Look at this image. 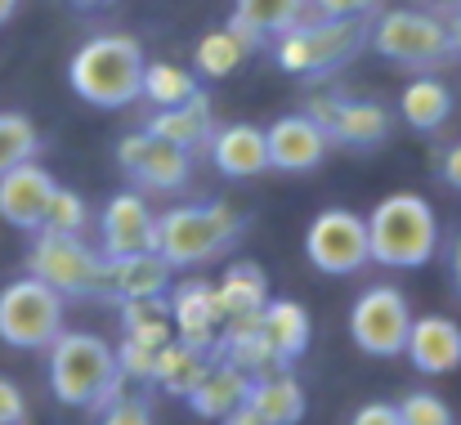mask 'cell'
<instances>
[{"instance_id":"1","label":"cell","mask_w":461,"mask_h":425,"mask_svg":"<svg viewBox=\"0 0 461 425\" xmlns=\"http://www.w3.org/2000/svg\"><path fill=\"white\" fill-rule=\"evenodd\" d=\"M363 220H367L372 265H385V269H421L435 260L444 242L439 215L421 193H390Z\"/></svg>"},{"instance_id":"2","label":"cell","mask_w":461,"mask_h":425,"mask_svg":"<svg viewBox=\"0 0 461 425\" xmlns=\"http://www.w3.org/2000/svg\"><path fill=\"white\" fill-rule=\"evenodd\" d=\"M117 349L95 331H59L50 345V390L68 408H104L122 394Z\"/></svg>"},{"instance_id":"3","label":"cell","mask_w":461,"mask_h":425,"mask_svg":"<svg viewBox=\"0 0 461 425\" xmlns=\"http://www.w3.org/2000/svg\"><path fill=\"white\" fill-rule=\"evenodd\" d=\"M144 63L149 59H144V45L135 36L104 32L72 54L68 81L95 108H131L140 99V86H144Z\"/></svg>"},{"instance_id":"4","label":"cell","mask_w":461,"mask_h":425,"mask_svg":"<svg viewBox=\"0 0 461 425\" xmlns=\"http://www.w3.org/2000/svg\"><path fill=\"white\" fill-rule=\"evenodd\" d=\"M242 238V215L224 202H184L157 215V256L170 269H197Z\"/></svg>"},{"instance_id":"5","label":"cell","mask_w":461,"mask_h":425,"mask_svg":"<svg viewBox=\"0 0 461 425\" xmlns=\"http://www.w3.org/2000/svg\"><path fill=\"white\" fill-rule=\"evenodd\" d=\"M367 18H301L296 27H287L283 36H274L278 45V63L296 77H322L345 68L363 45H367Z\"/></svg>"},{"instance_id":"6","label":"cell","mask_w":461,"mask_h":425,"mask_svg":"<svg viewBox=\"0 0 461 425\" xmlns=\"http://www.w3.org/2000/svg\"><path fill=\"white\" fill-rule=\"evenodd\" d=\"M367 45L399 63V68H417V72H435L453 59V41H448V23L426 14V9H390L381 14V23L367 32Z\"/></svg>"},{"instance_id":"7","label":"cell","mask_w":461,"mask_h":425,"mask_svg":"<svg viewBox=\"0 0 461 425\" xmlns=\"http://www.w3.org/2000/svg\"><path fill=\"white\" fill-rule=\"evenodd\" d=\"M63 331V295L41 278H14L0 286V340L9 349H50Z\"/></svg>"},{"instance_id":"8","label":"cell","mask_w":461,"mask_h":425,"mask_svg":"<svg viewBox=\"0 0 461 425\" xmlns=\"http://www.w3.org/2000/svg\"><path fill=\"white\" fill-rule=\"evenodd\" d=\"M305 256L309 265L327 278H349L358 269L372 265L367 251V220L349 206H327L309 220L305 233Z\"/></svg>"},{"instance_id":"9","label":"cell","mask_w":461,"mask_h":425,"mask_svg":"<svg viewBox=\"0 0 461 425\" xmlns=\"http://www.w3.org/2000/svg\"><path fill=\"white\" fill-rule=\"evenodd\" d=\"M412 318L417 313H412V304H408V295L399 286L390 283L367 286L354 300V309H349V336H354V345L367 358H399Z\"/></svg>"},{"instance_id":"10","label":"cell","mask_w":461,"mask_h":425,"mask_svg":"<svg viewBox=\"0 0 461 425\" xmlns=\"http://www.w3.org/2000/svg\"><path fill=\"white\" fill-rule=\"evenodd\" d=\"M27 274L54 286L59 295H99V274H104V256L90 251L81 238L72 233H50L41 229L32 256H27Z\"/></svg>"},{"instance_id":"11","label":"cell","mask_w":461,"mask_h":425,"mask_svg":"<svg viewBox=\"0 0 461 425\" xmlns=\"http://www.w3.org/2000/svg\"><path fill=\"white\" fill-rule=\"evenodd\" d=\"M305 117L327 135V143H345V148H376L394 131V117L376 99L318 95V99H309Z\"/></svg>"},{"instance_id":"12","label":"cell","mask_w":461,"mask_h":425,"mask_svg":"<svg viewBox=\"0 0 461 425\" xmlns=\"http://www.w3.org/2000/svg\"><path fill=\"white\" fill-rule=\"evenodd\" d=\"M117 166L122 175H131L135 184L153 193H179L193 179V157L175 143L157 140L153 131H135L117 143Z\"/></svg>"},{"instance_id":"13","label":"cell","mask_w":461,"mask_h":425,"mask_svg":"<svg viewBox=\"0 0 461 425\" xmlns=\"http://www.w3.org/2000/svg\"><path fill=\"white\" fill-rule=\"evenodd\" d=\"M157 251V215L140 193H117L99 215V256H144Z\"/></svg>"},{"instance_id":"14","label":"cell","mask_w":461,"mask_h":425,"mask_svg":"<svg viewBox=\"0 0 461 425\" xmlns=\"http://www.w3.org/2000/svg\"><path fill=\"white\" fill-rule=\"evenodd\" d=\"M166 309H170L175 340L215 354L220 322H224L220 300H215V283H202V278H188V283H179V286L170 283V291H166Z\"/></svg>"},{"instance_id":"15","label":"cell","mask_w":461,"mask_h":425,"mask_svg":"<svg viewBox=\"0 0 461 425\" xmlns=\"http://www.w3.org/2000/svg\"><path fill=\"white\" fill-rule=\"evenodd\" d=\"M54 175L36 161H23L14 170L0 175V220H9L14 229H41L45 224V206L54 197Z\"/></svg>"},{"instance_id":"16","label":"cell","mask_w":461,"mask_h":425,"mask_svg":"<svg viewBox=\"0 0 461 425\" xmlns=\"http://www.w3.org/2000/svg\"><path fill=\"white\" fill-rule=\"evenodd\" d=\"M265 148H269V170H283V175H305V170H318V166H322V157L331 152L327 135L309 122L305 113L278 117V122L265 131Z\"/></svg>"},{"instance_id":"17","label":"cell","mask_w":461,"mask_h":425,"mask_svg":"<svg viewBox=\"0 0 461 425\" xmlns=\"http://www.w3.org/2000/svg\"><path fill=\"white\" fill-rule=\"evenodd\" d=\"M403 354H408V363L421 376H448V372L461 367V327L453 318H444V313L412 318Z\"/></svg>"},{"instance_id":"18","label":"cell","mask_w":461,"mask_h":425,"mask_svg":"<svg viewBox=\"0 0 461 425\" xmlns=\"http://www.w3.org/2000/svg\"><path fill=\"white\" fill-rule=\"evenodd\" d=\"M170 278L175 269L157 256V251H144V256H117V260H104V274H99V295L108 300H157L170 291Z\"/></svg>"},{"instance_id":"19","label":"cell","mask_w":461,"mask_h":425,"mask_svg":"<svg viewBox=\"0 0 461 425\" xmlns=\"http://www.w3.org/2000/svg\"><path fill=\"white\" fill-rule=\"evenodd\" d=\"M215 170L224 179H256L269 170V148H265V131L251 126V122H233V126H220L211 143H206Z\"/></svg>"},{"instance_id":"20","label":"cell","mask_w":461,"mask_h":425,"mask_svg":"<svg viewBox=\"0 0 461 425\" xmlns=\"http://www.w3.org/2000/svg\"><path fill=\"white\" fill-rule=\"evenodd\" d=\"M260 336L274 354L278 367L296 363L309 349V336H313V322H309V309L301 300H265L260 309Z\"/></svg>"},{"instance_id":"21","label":"cell","mask_w":461,"mask_h":425,"mask_svg":"<svg viewBox=\"0 0 461 425\" xmlns=\"http://www.w3.org/2000/svg\"><path fill=\"white\" fill-rule=\"evenodd\" d=\"M144 131H153L157 140L175 143V148H184L188 157H197V152H206V143L215 135V122H211V99L197 90L188 104H179V108H157L153 122L144 126Z\"/></svg>"},{"instance_id":"22","label":"cell","mask_w":461,"mask_h":425,"mask_svg":"<svg viewBox=\"0 0 461 425\" xmlns=\"http://www.w3.org/2000/svg\"><path fill=\"white\" fill-rule=\"evenodd\" d=\"M247 390H251V376L224 358H211V367L202 372V381L184 394L188 408L206 421H220L224 412H233L238 403H247Z\"/></svg>"},{"instance_id":"23","label":"cell","mask_w":461,"mask_h":425,"mask_svg":"<svg viewBox=\"0 0 461 425\" xmlns=\"http://www.w3.org/2000/svg\"><path fill=\"white\" fill-rule=\"evenodd\" d=\"M260 41L256 36H247L233 18L224 23V27H215V32H206L202 41H197V54H193V72L197 77H211V81H220V77H229V72H238L247 59H251V50H256Z\"/></svg>"},{"instance_id":"24","label":"cell","mask_w":461,"mask_h":425,"mask_svg":"<svg viewBox=\"0 0 461 425\" xmlns=\"http://www.w3.org/2000/svg\"><path fill=\"white\" fill-rule=\"evenodd\" d=\"M247 403L269 425H301V417H305V390H301V381L287 376V372H265V376H256L251 390H247Z\"/></svg>"},{"instance_id":"25","label":"cell","mask_w":461,"mask_h":425,"mask_svg":"<svg viewBox=\"0 0 461 425\" xmlns=\"http://www.w3.org/2000/svg\"><path fill=\"white\" fill-rule=\"evenodd\" d=\"M399 113H403V122H408L412 131L435 135V131L453 117V90H448L439 77H417V81L403 86V95H399Z\"/></svg>"},{"instance_id":"26","label":"cell","mask_w":461,"mask_h":425,"mask_svg":"<svg viewBox=\"0 0 461 425\" xmlns=\"http://www.w3.org/2000/svg\"><path fill=\"white\" fill-rule=\"evenodd\" d=\"M215 300H220V313H224V318H251V313H260L265 300H269V278H265V269L251 265V260L229 265L224 278L215 283Z\"/></svg>"},{"instance_id":"27","label":"cell","mask_w":461,"mask_h":425,"mask_svg":"<svg viewBox=\"0 0 461 425\" xmlns=\"http://www.w3.org/2000/svg\"><path fill=\"white\" fill-rule=\"evenodd\" d=\"M309 18V0H233V23L260 45Z\"/></svg>"},{"instance_id":"28","label":"cell","mask_w":461,"mask_h":425,"mask_svg":"<svg viewBox=\"0 0 461 425\" xmlns=\"http://www.w3.org/2000/svg\"><path fill=\"white\" fill-rule=\"evenodd\" d=\"M211 358H215V354H206V349H193V345H184V340H166V345L157 349L153 381L161 390H170V394L184 399V394L202 381V372L211 367Z\"/></svg>"},{"instance_id":"29","label":"cell","mask_w":461,"mask_h":425,"mask_svg":"<svg viewBox=\"0 0 461 425\" xmlns=\"http://www.w3.org/2000/svg\"><path fill=\"white\" fill-rule=\"evenodd\" d=\"M197 72L179 68V63H144V86L140 99H149L153 108H179L197 95Z\"/></svg>"},{"instance_id":"30","label":"cell","mask_w":461,"mask_h":425,"mask_svg":"<svg viewBox=\"0 0 461 425\" xmlns=\"http://www.w3.org/2000/svg\"><path fill=\"white\" fill-rule=\"evenodd\" d=\"M126 340L149 345V349H161L166 340H175L166 295H157V300H131L126 304Z\"/></svg>"},{"instance_id":"31","label":"cell","mask_w":461,"mask_h":425,"mask_svg":"<svg viewBox=\"0 0 461 425\" xmlns=\"http://www.w3.org/2000/svg\"><path fill=\"white\" fill-rule=\"evenodd\" d=\"M36 148H41V135H36L32 117L0 113V175L14 170V166H23V161H32Z\"/></svg>"},{"instance_id":"32","label":"cell","mask_w":461,"mask_h":425,"mask_svg":"<svg viewBox=\"0 0 461 425\" xmlns=\"http://www.w3.org/2000/svg\"><path fill=\"white\" fill-rule=\"evenodd\" d=\"M86 224H90L86 197H81V193H72V188H54V197H50V206H45V224H41V229L81 238V233H86Z\"/></svg>"},{"instance_id":"33","label":"cell","mask_w":461,"mask_h":425,"mask_svg":"<svg viewBox=\"0 0 461 425\" xmlns=\"http://www.w3.org/2000/svg\"><path fill=\"white\" fill-rule=\"evenodd\" d=\"M399 421L403 425H457V417H453V408L435 390H412L399 403Z\"/></svg>"},{"instance_id":"34","label":"cell","mask_w":461,"mask_h":425,"mask_svg":"<svg viewBox=\"0 0 461 425\" xmlns=\"http://www.w3.org/2000/svg\"><path fill=\"white\" fill-rule=\"evenodd\" d=\"M99 425H153V408L135 394H117L113 403H104V421Z\"/></svg>"},{"instance_id":"35","label":"cell","mask_w":461,"mask_h":425,"mask_svg":"<svg viewBox=\"0 0 461 425\" xmlns=\"http://www.w3.org/2000/svg\"><path fill=\"white\" fill-rule=\"evenodd\" d=\"M153 363H157V349L135 345V340H122V349H117L122 376H131V381H153Z\"/></svg>"},{"instance_id":"36","label":"cell","mask_w":461,"mask_h":425,"mask_svg":"<svg viewBox=\"0 0 461 425\" xmlns=\"http://www.w3.org/2000/svg\"><path fill=\"white\" fill-rule=\"evenodd\" d=\"M381 0H313L309 9L318 18H372Z\"/></svg>"},{"instance_id":"37","label":"cell","mask_w":461,"mask_h":425,"mask_svg":"<svg viewBox=\"0 0 461 425\" xmlns=\"http://www.w3.org/2000/svg\"><path fill=\"white\" fill-rule=\"evenodd\" d=\"M27 417V403H23V390L9 381V376H0V425L9 421H23Z\"/></svg>"},{"instance_id":"38","label":"cell","mask_w":461,"mask_h":425,"mask_svg":"<svg viewBox=\"0 0 461 425\" xmlns=\"http://www.w3.org/2000/svg\"><path fill=\"white\" fill-rule=\"evenodd\" d=\"M349 425H403V421H399V408L394 403H363Z\"/></svg>"},{"instance_id":"39","label":"cell","mask_w":461,"mask_h":425,"mask_svg":"<svg viewBox=\"0 0 461 425\" xmlns=\"http://www.w3.org/2000/svg\"><path fill=\"white\" fill-rule=\"evenodd\" d=\"M439 179L461 193V140L453 143V148H444V157H439Z\"/></svg>"},{"instance_id":"40","label":"cell","mask_w":461,"mask_h":425,"mask_svg":"<svg viewBox=\"0 0 461 425\" xmlns=\"http://www.w3.org/2000/svg\"><path fill=\"white\" fill-rule=\"evenodd\" d=\"M220 425H269V421H265L251 403H238L233 412H224V417H220Z\"/></svg>"},{"instance_id":"41","label":"cell","mask_w":461,"mask_h":425,"mask_svg":"<svg viewBox=\"0 0 461 425\" xmlns=\"http://www.w3.org/2000/svg\"><path fill=\"white\" fill-rule=\"evenodd\" d=\"M448 278L461 295V233H453V242H448Z\"/></svg>"},{"instance_id":"42","label":"cell","mask_w":461,"mask_h":425,"mask_svg":"<svg viewBox=\"0 0 461 425\" xmlns=\"http://www.w3.org/2000/svg\"><path fill=\"white\" fill-rule=\"evenodd\" d=\"M448 41H453V59H461V9L453 14V23H448Z\"/></svg>"},{"instance_id":"43","label":"cell","mask_w":461,"mask_h":425,"mask_svg":"<svg viewBox=\"0 0 461 425\" xmlns=\"http://www.w3.org/2000/svg\"><path fill=\"white\" fill-rule=\"evenodd\" d=\"M14 14H18V0H0V27H5Z\"/></svg>"},{"instance_id":"44","label":"cell","mask_w":461,"mask_h":425,"mask_svg":"<svg viewBox=\"0 0 461 425\" xmlns=\"http://www.w3.org/2000/svg\"><path fill=\"white\" fill-rule=\"evenodd\" d=\"M77 5H90L95 9V5H108V0H77Z\"/></svg>"},{"instance_id":"45","label":"cell","mask_w":461,"mask_h":425,"mask_svg":"<svg viewBox=\"0 0 461 425\" xmlns=\"http://www.w3.org/2000/svg\"><path fill=\"white\" fill-rule=\"evenodd\" d=\"M9 425H32V421H27V417H23V421H9Z\"/></svg>"},{"instance_id":"46","label":"cell","mask_w":461,"mask_h":425,"mask_svg":"<svg viewBox=\"0 0 461 425\" xmlns=\"http://www.w3.org/2000/svg\"><path fill=\"white\" fill-rule=\"evenodd\" d=\"M453 5H457V9H461V0H453Z\"/></svg>"}]
</instances>
